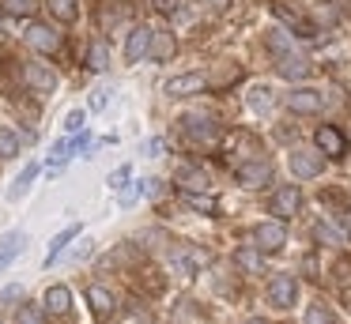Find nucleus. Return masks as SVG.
<instances>
[{
    "label": "nucleus",
    "mask_w": 351,
    "mask_h": 324,
    "mask_svg": "<svg viewBox=\"0 0 351 324\" xmlns=\"http://www.w3.org/2000/svg\"><path fill=\"white\" fill-rule=\"evenodd\" d=\"M234 177H238V185H245V188H265L268 181H272V162H265V158H253V162L238 166Z\"/></svg>",
    "instance_id": "obj_1"
},
{
    "label": "nucleus",
    "mask_w": 351,
    "mask_h": 324,
    "mask_svg": "<svg viewBox=\"0 0 351 324\" xmlns=\"http://www.w3.org/2000/svg\"><path fill=\"white\" fill-rule=\"evenodd\" d=\"M253 241H257L261 253H280V249L287 245V230H283L280 219H276V223H261L257 230H253Z\"/></svg>",
    "instance_id": "obj_2"
},
{
    "label": "nucleus",
    "mask_w": 351,
    "mask_h": 324,
    "mask_svg": "<svg viewBox=\"0 0 351 324\" xmlns=\"http://www.w3.org/2000/svg\"><path fill=\"white\" fill-rule=\"evenodd\" d=\"M298 208H302V192H298L295 185H283V188H276V196H272V215L280 219V223H287V219H295V215H298Z\"/></svg>",
    "instance_id": "obj_3"
},
{
    "label": "nucleus",
    "mask_w": 351,
    "mask_h": 324,
    "mask_svg": "<svg viewBox=\"0 0 351 324\" xmlns=\"http://www.w3.org/2000/svg\"><path fill=\"white\" fill-rule=\"evenodd\" d=\"M185 136H189V143L212 147V143H219V125L212 117H185Z\"/></svg>",
    "instance_id": "obj_4"
},
{
    "label": "nucleus",
    "mask_w": 351,
    "mask_h": 324,
    "mask_svg": "<svg viewBox=\"0 0 351 324\" xmlns=\"http://www.w3.org/2000/svg\"><path fill=\"white\" fill-rule=\"evenodd\" d=\"M298 298V279L291 275H276L272 279V286H268V301H272L276 309H291V301Z\"/></svg>",
    "instance_id": "obj_5"
},
{
    "label": "nucleus",
    "mask_w": 351,
    "mask_h": 324,
    "mask_svg": "<svg viewBox=\"0 0 351 324\" xmlns=\"http://www.w3.org/2000/svg\"><path fill=\"white\" fill-rule=\"evenodd\" d=\"M208 87V75L204 72H189V75H174V79H167V95L170 98H182V95H200V90Z\"/></svg>",
    "instance_id": "obj_6"
},
{
    "label": "nucleus",
    "mask_w": 351,
    "mask_h": 324,
    "mask_svg": "<svg viewBox=\"0 0 351 324\" xmlns=\"http://www.w3.org/2000/svg\"><path fill=\"white\" fill-rule=\"evenodd\" d=\"M27 42H31L38 53H57L61 49V34H57L53 27H46V23H31V27H27Z\"/></svg>",
    "instance_id": "obj_7"
},
{
    "label": "nucleus",
    "mask_w": 351,
    "mask_h": 324,
    "mask_svg": "<svg viewBox=\"0 0 351 324\" xmlns=\"http://www.w3.org/2000/svg\"><path fill=\"white\" fill-rule=\"evenodd\" d=\"M23 79L31 90H38V95H49V90L57 87V72L49 64H27L23 68Z\"/></svg>",
    "instance_id": "obj_8"
},
{
    "label": "nucleus",
    "mask_w": 351,
    "mask_h": 324,
    "mask_svg": "<svg viewBox=\"0 0 351 324\" xmlns=\"http://www.w3.org/2000/svg\"><path fill=\"white\" fill-rule=\"evenodd\" d=\"M321 166H325V158L317 151H291V173L295 177H317Z\"/></svg>",
    "instance_id": "obj_9"
},
{
    "label": "nucleus",
    "mask_w": 351,
    "mask_h": 324,
    "mask_svg": "<svg viewBox=\"0 0 351 324\" xmlns=\"http://www.w3.org/2000/svg\"><path fill=\"white\" fill-rule=\"evenodd\" d=\"M317 147H321V155H328V158H340L343 151H348V140H343V132H340V128H332V125H321V128H317Z\"/></svg>",
    "instance_id": "obj_10"
},
{
    "label": "nucleus",
    "mask_w": 351,
    "mask_h": 324,
    "mask_svg": "<svg viewBox=\"0 0 351 324\" xmlns=\"http://www.w3.org/2000/svg\"><path fill=\"white\" fill-rule=\"evenodd\" d=\"M287 110L291 113H317L321 110V90L313 87H298L287 95Z\"/></svg>",
    "instance_id": "obj_11"
},
{
    "label": "nucleus",
    "mask_w": 351,
    "mask_h": 324,
    "mask_svg": "<svg viewBox=\"0 0 351 324\" xmlns=\"http://www.w3.org/2000/svg\"><path fill=\"white\" fill-rule=\"evenodd\" d=\"M87 301H91V313L99 316V321L114 316V309H117V298L106 290V286H91V290H87Z\"/></svg>",
    "instance_id": "obj_12"
},
{
    "label": "nucleus",
    "mask_w": 351,
    "mask_h": 324,
    "mask_svg": "<svg viewBox=\"0 0 351 324\" xmlns=\"http://www.w3.org/2000/svg\"><path fill=\"white\" fill-rule=\"evenodd\" d=\"M174 53H178L174 34H167V30H159V34H155V30H152V45H147V57L159 60V64H167V60L174 57Z\"/></svg>",
    "instance_id": "obj_13"
},
{
    "label": "nucleus",
    "mask_w": 351,
    "mask_h": 324,
    "mask_svg": "<svg viewBox=\"0 0 351 324\" xmlns=\"http://www.w3.org/2000/svg\"><path fill=\"white\" fill-rule=\"evenodd\" d=\"M280 75L283 79H306L310 75V60L306 57H298V53H280Z\"/></svg>",
    "instance_id": "obj_14"
},
{
    "label": "nucleus",
    "mask_w": 351,
    "mask_h": 324,
    "mask_svg": "<svg viewBox=\"0 0 351 324\" xmlns=\"http://www.w3.org/2000/svg\"><path fill=\"white\" fill-rule=\"evenodd\" d=\"M147 45H152V30L136 27L129 34V42H125V60H129V64H136L140 57H147Z\"/></svg>",
    "instance_id": "obj_15"
},
{
    "label": "nucleus",
    "mask_w": 351,
    "mask_h": 324,
    "mask_svg": "<svg viewBox=\"0 0 351 324\" xmlns=\"http://www.w3.org/2000/svg\"><path fill=\"white\" fill-rule=\"evenodd\" d=\"M23 245H27V234H23V230L4 234V241H0V268H8V264L16 260L19 253H23Z\"/></svg>",
    "instance_id": "obj_16"
},
{
    "label": "nucleus",
    "mask_w": 351,
    "mask_h": 324,
    "mask_svg": "<svg viewBox=\"0 0 351 324\" xmlns=\"http://www.w3.org/2000/svg\"><path fill=\"white\" fill-rule=\"evenodd\" d=\"M234 264L245 271V275H261V271H265V260H261V249H238V253H234Z\"/></svg>",
    "instance_id": "obj_17"
},
{
    "label": "nucleus",
    "mask_w": 351,
    "mask_h": 324,
    "mask_svg": "<svg viewBox=\"0 0 351 324\" xmlns=\"http://www.w3.org/2000/svg\"><path fill=\"white\" fill-rule=\"evenodd\" d=\"M46 309L49 313H69L72 309V290L69 286H49L46 290Z\"/></svg>",
    "instance_id": "obj_18"
},
{
    "label": "nucleus",
    "mask_w": 351,
    "mask_h": 324,
    "mask_svg": "<svg viewBox=\"0 0 351 324\" xmlns=\"http://www.w3.org/2000/svg\"><path fill=\"white\" fill-rule=\"evenodd\" d=\"M46 8H49V15H53L57 23H76V15H80L76 0H46Z\"/></svg>",
    "instance_id": "obj_19"
},
{
    "label": "nucleus",
    "mask_w": 351,
    "mask_h": 324,
    "mask_svg": "<svg viewBox=\"0 0 351 324\" xmlns=\"http://www.w3.org/2000/svg\"><path fill=\"white\" fill-rule=\"evenodd\" d=\"M38 170H42V166H38V162H31L23 173H19V177H16V185L8 188V196H12V200H19V196H27V188L34 185V177H38Z\"/></svg>",
    "instance_id": "obj_20"
},
{
    "label": "nucleus",
    "mask_w": 351,
    "mask_h": 324,
    "mask_svg": "<svg viewBox=\"0 0 351 324\" xmlns=\"http://www.w3.org/2000/svg\"><path fill=\"white\" fill-rule=\"evenodd\" d=\"M272 12H276V19H283L287 27H295L302 38H310V34H313V27H310V23H302L295 12H287V4H272Z\"/></svg>",
    "instance_id": "obj_21"
},
{
    "label": "nucleus",
    "mask_w": 351,
    "mask_h": 324,
    "mask_svg": "<svg viewBox=\"0 0 351 324\" xmlns=\"http://www.w3.org/2000/svg\"><path fill=\"white\" fill-rule=\"evenodd\" d=\"M185 203H189L193 211H204V215H215V208H219V203H215L212 196L197 192V188H185Z\"/></svg>",
    "instance_id": "obj_22"
},
{
    "label": "nucleus",
    "mask_w": 351,
    "mask_h": 324,
    "mask_svg": "<svg viewBox=\"0 0 351 324\" xmlns=\"http://www.w3.org/2000/svg\"><path fill=\"white\" fill-rule=\"evenodd\" d=\"M178 185L182 188H204L208 177L197 170V166H182V170H178Z\"/></svg>",
    "instance_id": "obj_23"
},
{
    "label": "nucleus",
    "mask_w": 351,
    "mask_h": 324,
    "mask_svg": "<svg viewBox=\"0 0 351 324\" xmlns=\"http://www.w3.org/2000/svg\"><path fill=\"white\" fill-rule=\"evenodd\" d=\"M76 234H80V226H69V230H61V234H57V238L49 241V256H46V264H53L57 256L64 253V245H69V241L76 238Z\"/></svg>",
    "instance_id": "obj_24"
},
{
    "label": "nucleus",
    "mask_w": 351,
    "mask_h": 324,
    "mask_svg": "<svg viewBox=\"0 0 351 324\" xmlns=\"http://www.w3.org/2000/svg\"><path fill=\"white\" fill-rule=\"evenodd\" d=\"M19 155V136L12 128H0V158H16Z\"/></svg>",
    "instance_id": "obj_25"
},
{
    "label": "nucleus",
    "mask_w": 351,
    "mask_h": 324,
    "mask_svg": "<svg viewBox=\"0 0 351 324\" xmlns=\"http://www.w3.org/2000/svg\"><path fill=\"white\" fill-rule=\"evenodd\" d=\"M313 238L325 241V245H343V234H340V230H332L328 223H317V226H313Z\"/></svg>",
    "instance_id": "obj_26"
},
{
    "label": "nucleus",
    "mask_w": 351,
    "mask_h": 324,
    "mask_svg": "<svg viewBox=\"0 0 351 324\" xmlns=\"http://www.w3.org/2000/svg\"><path fill=\"white\" fill-rule=\"evenodd\" d=\"M87 64H91L95 72H102V68L110 64V49H106V42H95V45H91V57H87Z\"/></svg>",
    "instance_id": "obj_27"
},
{
    "label": "nucleus",
    "mask_w": 351,
    "mask_h": 324,
    "mask_svg": "<svg viewBox=\"0 0 351 324\" xmlns=\"http://www.w3.org/2000/svg\"><path fill=\"white\" fill-rule=\"evenodd\" d=\"M302 324H332V309L317 301V306L306 309V321H302Z\"/></svg>",
    "instance_id": "obj_28"
},
{
    "label": "nucleus",
    "mask_w": 351,
    "mask_h": 324,
    "mask_svg": "<svg viewBox=\"0 0 351 324\" xmlns=\"http://www.w3.org/2000/svg\"><path fill=\"white\" fill-rule=\"evenodd\" d=\"M0 4H4V12H8V15H34L38 0H0Z\"/></svg>",
    "instance_id": "obj_29"
},
{
    "label": "nucleus",
    "mask_w": 351,
    "mask_h": 324,
    "mask_svg": "<svg viewBox=\"0 0 351 324\" xmlns=\"http://www.w3.org/2000/svg\"><path fill=\"white\" fill-rule=\"evenodd\" d=\"M268 105H272V90H268V87H253V90H250V110H261V113H265Z\"/></svg>",
    "instance_id": "obj_30"
},
{
    "label": "nucleus",
    "mask_w": 351,
    "mask_h": 324,
    "mask_svg": "<svg viewBox=\"0 0 351 324\" xmlns=\"http://www.w3.org/2000/svg\"><path fill=\"white\" fill-rule=\"evenodd\" d=\"M16 324H46V321H42V309L38 306H19Z\"/></svg>",
    "instance_id": "obj_31"
},
{
    "label": "nucleus",
    "mask_w": 351,
    "mask_h": 324,
    "mask_svg": "<svg viewBox=\"0 0 351 324\" xmlns=\"http://www.w3.org/2000/svg\"><path fill=\"white\" fill-rule=\"evenodd\" d=\"M129 177H132V166H117V170L110 173V181H106V185H110V188H121Z\"/></svg>",
    "instance_id": "obj_32"
},
{
    "label": "nucleus",
    "mask_w": 351,
    "mask_h": 324,
    "mask_svg": "<svg viewBox=\"0 0 351 324\" xmlns=\"http://www.w3.org/2000/svg\"><path fill=\"white\" fill-rule=\"evenodd\" d=\"M64 132H84V110H72L64 117Z\"/></svg>",
    "instance_id": "obj_33"
},
{
    "label": "nucleus",
    "mask_w": 351,
    "mask_h": 324,
    "mask_svg": "<svg viewBox=\"0 0 351 324\" xmlns=\"http://www.w3.org/2000/svg\"><path fill=\"white\" fill-rule=\"evenodd\" d=\"M178 4H182V0H152V8H155V12H162V15H174Z\"/></svg>",
    "instance_id": "obj_34"
},
{
    "label": "nucleus",
    "mask_w": 351,
    "mask_h": 324,
    "mask_svg": "<svg viewBox=\"0 0 351 324\" xmlns=\"http://www.w3.org/2000/svg\"><path fill=\"white\" fill-rule=\"evenodd\" d=\"M147 155H152V158L167 155V143H162V140H147Z\"/></svg>",
    "instance_id": "obj_35"
},
{
    "label": "nucleus",
    "mask_w": 351,
    "mask_h": 324,
    "mask_svg": "<svg viewBox=\"0 0 351 324\" xmlns=\"http://www.w3.org/2000/svg\"><path fill=\"white\" fill-rule=\"evenodd\" d=\"M106 95H110V90H95V95H91V110H106Z\"/></svg>",
    "instance_id": "obj_36"
},
{
    "label": "nucleus",
    "mask_w": 351,
    "mask_h": 324,
    "mask_svg": "<svg viewBox=\"0 0 351 324\" xmlns=\"http://www.w3.org/2000/svg\"><path fill=\"white\" fill-rule=\"evenodd\" d=\"M343 234H351V211H343Z\"/></svg>",
    "instance_id": "obj_37"
},
{
    "label": "nucleus",
    "mask_w": 351,
    "mask_h": 324,
    "mask_svg": "<svg viewBox=\"0 0 351 324\" xmlns=\"http://www.w3.org/2000/svg\"><path fill=\"white\" fill-rule=\"evenodd\" d=\"M250 324H272V321H261V316H253V321Z\"/></svg>",
    "instance_id": "obj_38"
},
{
    "label": "nucleus",
    "mask_w": 351,
    "mask_h": 324,
    "mask_svg": "<svg viewBox=\"0 0 351 324\" xmlns=\"http://www.w3.org/2000/svg\"><path fill=\"white\" fill-rule=\"evenodd\" d=\"M223 4H227V0H215V8H223Z\"/></svg>",
    "instance_id": "obj_39"
}]
</instances>
